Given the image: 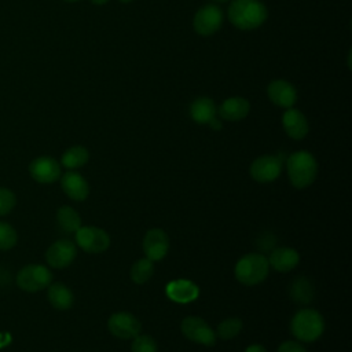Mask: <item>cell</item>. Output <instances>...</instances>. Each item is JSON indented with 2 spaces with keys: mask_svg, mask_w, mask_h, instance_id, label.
Masks as SVG:
<instances>
[{
  "mask_svg": "<svg viewBox=\"0 0 352 352\" xmlns=\"http://www.w3.org/2000/svg\"><path fill=\"white\" fill-rule=\"evenodd\" d=\"M267 7L260 0H232L228 7L231 23L241 30H252L267 19Z\"/></svg>",
  "mask_w": 352,
  "mask_h": 352,
  "instance_id": "obj_1",
  "label": "cell"
},
{
  "mask_svg": "<svg viewBox=\"0 0 352 352\" xmlns=\"http://www.w3.org/2000/svg\"><path fill=\"white\" fill-rule=\"evenodd\" d=\"M286 170L292 186L297 190L309 187L318 176V162L308 151H296L286 160Z\"/></svg>",
  "mask_w": 352,
  "mask_h": 352,
  "instance_id": "obj_2",
  "label": "cell"
},
{
  "mask_svg": "<svg viewBox=\"0 0 352 352\" xmlns=\"http://www.w3.org/2000/svg\"><path fill=\"white\" fill-rule=\"evenodd\" d=\"M323 331L324 319L322 314L314 308L297 311L290 320V333L297 341L314 342L322 337Z\"/></svg>",
  "mask_w": 352,
  "mask_h": 352,
  "instance_id": "obj_3",
  "label": "cell"
},
{
  "mask_svg": "<svg viewBox=\"0 0 352 352\" xmlns=\"http://www.w3.org/2000/svg\"><path fill=\"white\" fill-rule=\"evenodd\" d=\"M270 272L268 258L263 253H248L242 256L234 268L235 278L245 286H256L265 280Z\"/></svg>",
  "mask_w": 352,
  "mask_h": 352,
  "instance_id": "obj_4",
  "label": "cell"
},
{
  "mask_svg": "<svg viewBox=\"0 0 352 352\" xmlns=\"http://www.w3.org/2000/svg\"><path fill=\"white\" fill-rule=\"evenodd\" d=\"M52 282V272L41 264H28L22 267L16 275L18 286L29 293L40 292Z\"/></svg>",
  "mask_w": 352,
  "mask_h": 352,
  "instance_id": "obj_5",
  "label": "cell"
},
{
  "mask_svg": "<svg viewBox=\"0 0 352 352\" xmlns=\"http://www.w3.org/2000/svg\"><path fill=\"white\" fill-rule=\"evenodd\" d=\"M76 243L87 253H103L110 248V235L95 226H81L76 232Z\"/></svg>",
  "mask_w": 352,
  "mask_h": 352,
  "instance_id": "obj_6",
  "label": "cell"
},
{
  "mask_svg": "<svg viewBox=\"0 0 352 352\" xmlns=\"http://www.w3.org/2000/svg\"><path fill=\"white\" fill-rule=\"evenodd\" d=\"M180 330L187 340L204 346H213L217 341L214 330L199 316H186L180 323Z\"/></svg>",
  "mask_w": 352,
  "mask_h": 352,
  "instance_id": "obj_7",
  "label": "cell"
},
{
  "mask_svg": "<svg viewBox=\"0 0 352 352\" xmlns=\"http://www.w3.org/2000/svg\"><path fill=\"white\" fill-rule=\"evenodd\" d=\"M107 329L117 338L132 340L142 333V323L133 314L118 311L107 319Z\"/></svg>",
  "mask_w": 352,
  "mask_h": 352,
  "instance_id": "obj_8",
  "label": "cell"
},
{
  "mask_svg": "<svg viewBox=\"0 0 352 352\" xmlns=\"http://www.w3.org/2000/svg\"><path fill=\"white\" fill-rule=\"evenodd\" d=\"M282 160L278 155H260L249 168L250 177L257 183H271L282 173Z\"/></svg>",
  "mask_w": 352,
  "mask_h": 352,
  "instance_id": "obj_9",
  "label": "cell"
},
{
  "mask_svg": "<svg viewBox=\"0 0 352 352\" xmlns=\"http://www.w3.org/2000/svg\"><path fill=\"white\" fill-rule=\"evenodd\" d=\"M77 256V246L73 241L62 238L55 241L45 252V260L50 267L62 270L69 267Z\"/></svg>",
  "mask_w": 352,
  "mask_h": 352,
  "instance_id": "obj_10",
  "label": "cell"
},
{
  "mask_svg": "<svg viewBox=\"0 0 352 352\" xmlns=\"http://www.w3.org/2000/svg\"><path fill=\"white\" fill-rule=\"evenodd\" d=\"M223 23V12L214 4H206L201 7L192 21L194 30L201 36H212L216 33Z\"/></svg>",
  "mask_w": 352,
  "mask_h": 352,
  "instance_id": "obj_11",
  "label": "cell"
},
{
  "mask_svg": "<svg viewBox=\"0 0 352 352\" xmlns=\"http://www.w3.org/2000/svg\"><path fill=\"white\" fill-rule=\"evenodd\" d=\"M142 249L144 257L151 261L162 260L169 250V236L162 228H150L143 236Z\"/></svg>",
  "mask_w": 352,
  "mask_h": 352,
  "instance_id": "obj_12",
  "label": "cell"
},
{
  "mask_svg": "<svg viewBox=\"0 0 352 352\" xmlns=\"http://www.w3.org/2000/svg\"><path fill=\"white\" fill-rule=\"evenodd\" d=\"M29 172L30 176L41 184H51L62 175L60 164L55 158L47 155L34 158L29 165Z\"/></svg>",
  "mask_w": 352,
  "mask_h": 352,
  "instance_id": "obj_13",
  "label": "cell"
},
{
  "mask_svg": "<svg viewBox=\"0 0 352 352\" xmlns=\"http://www.w3.org/2000/svg\"><path fill=\"white\" fill-rule=\"evenodd\" d=\"M166 297L177 304H188L198 298L199 287L190 279H173L165 286Z\"/></svg>",
  "mask_w": 352,
  "mask_h": 352,
  "instance_id": "obj_14",
  "label": "cell"
},
{
  "mask_svg": "<svg viewBox=\"0 0 352 352\" xmlns=\"http://www.w3.org/2000/svg\"><path fill=\"white\" fill-rule=\"evenodd\" d=\"M60 187L63 192L73 201H84L89 195V184L87 179L74 170L60 175Z\"/></svg>",
  "mask_w": 352,
  "mask_h": 352,
  "instance_id": "obj_15",
  "label": "cell"
},
{
  "mask_svg": "<svg viewBox=\"0 0 352 352\" xmlns=\"http://www.w3.org/2000/svg\"><path fill=\"white\" fill-rule=\"evenodd\" d=\"M268 258L270 268L275 270L276 272H290L294 270L300 263V254L296 249L289 246H279L271 250Z\"/></svg>",
  "mask_w": 352,
  "mask_h": 352,
  "instance_id": "obj_16",
  "label": "cell"
},
{
  "mask_svg": "<svg viewBox=\"0 0 352 352\" xmlns=\"http://www.w3.org/2000/svg\"><path fill=\"white\" fill-rule=\"evenodd\" d=\"M267 95L270 100L283 109H290L297 100L296 88L285 80H274L267 87Z\"/></svg>",
  "mask_w": 352,
  "mask_h": 352,
  "instance_id": "obj_17",
  "label": "cell"
},
{
  "mask_svg": "<svg viewBox=\"0 0 352 352\" xmlns=\"http://www.w3.org/2000/svg\"><path fill=\"white\" fill-rule=\"evenodd\" d=\"M282 125L286 135L294 140H301L307 136L309 131L308 121L305 116L297 109H287L282 116Z\"/></svg>",
  "mask_w": 352,
  "mask_h": 352,
  "instance_id": "obj_18",
  "label": "cell"
},
{
  "mask_svg": "<svg viewBox=\"0 0 352 352\" xmlns=\"http://www.w3.org/2000/svg\"><path fill=\"white\" fill-rule=\"evenodd\" d=\"M249 111L250 103L242 96L228 98L217 109L220 118L224 121H241L249 114Z\"/></svg>",
  "mask_w": 352,
  "mask_h": 352,
  "instance_id": "obj_19",
  "label": "cell"
},
{
  "mask_svg": "<svg viewBox=\"0 0 352 352\" xmlns=\"http://www.w3.org/2000/svg\"><path fill=\"white\" fill-rule=\"evenodd\" d=\"M289 296L296 304L307 305L315 297V286L307 276H297L289 287Z\"/></svg>",
  "mask_w": 352,
  "mask_h": 352,
  "instance_id": "obj_20",
  "label": "cell"
},
{
  "mask_svg": "<svg viewBox=\"0 0 352 352\" xmlns=\"http://www.w3.org/2000/svg\"><path fill=\"white\" fill-rule=\"evenodd\" d=\"M47 297L50 304L60 311L69 309L73 302H74V294L73 292L63 283L60 282H51L48 286V292H47Z\"/></svg>",
  "mask_w": 352,
  "mask_h": 352,
  "instance_id": "obj_21",
  "label": "cell"
},
{
  "mask_svg": "<svg viewBox=\"0 0 352 352\" xmlns=\"http://www.w3.org/2000/svg\"><path fill=\"white\" fill-rule=\"evenodd\" d=\"M217 109L210 98H197L190 104V117L197 124H209L216 117Z\"/></svg>",
  "mask_w": 352,
  "mask_h": 352,
  "instance_id": "obj_22",
  "label": "cell"
},
{
  "mask_svg": "<svg viewBox=\"0 0 352 352\" xmlns=\"http://www.w3.org/2000/svg\"><path fill=\"white\" fill-rule=\"evenodd\" d=\"M56 221L60 230L66 234H74L82 226L78 212L67 205H63L58 209Z\"/></svg>",
  "mask_w": 352,
  "mask_h": 352,
  "instance_id": "obj_23",
  "label": "cell"
},
{
  "mask_svg": "<svg viewBox=\"0 0 352 352\" xmlns=\"http://www.w3.org/2000/svg\"><path fill=\"white\" fill-rule=\"evenodd\" d=\"M154 275V261L147 257H142L136 260L129 270V278L136 285L147 283Z\"/></svg>",
  "mask_w": 352,
  "mask_h": 352,
  "instance_id": "obj_24",
  "label": "cell"
},
{
  "mask_svg": "<svg viewBox=\"0 0 352 352\" xmlns=\"http://www.w3.org/2000/svg\"><path fill=\"white\" fill-rule=\"evenodd\" d=\"M89 160V151L84 146L69 147L60 158V164L67 169H77L84 166Z\"/></svg>",
  "mask_w": 352,
  "mask_h": 352,
  "instance_id": "obj_25",
  "label": "cell"
},
{
  "mask_svg": "<svg viewBox=\"0 0 352 352\" xmlns=\"http://www.w3.org/2000/svg\"><path fill=\"white\" fill-rule=\"evenodd\" d=\"M242 327H243V323L239 318H227L217 324L214 333L217 338L227 341V340L235 338L241 333Z\"/></svg>",
  "mask_w": 352,
  "mask_h": 352,
  "instance_id": "obj_26",
  "label": "cell"
},
{
  "mask_svg": "<svg viewBox=\"0 0 352 352\" xmlns=\"http://www.w3.org/2000/svg\"><path fill=\"white\" fill-rule=\"evenodd\" d=\"M158 346L155 340L148 334H138L132 338L131 352H157Z\"/></svg>",
  "mask_w": 352,
  "mask_h": 352,
  "instance_id": "obj_27",
  "label": "cell"
},
{
  "mask_svg": "<svg viewBox=\"0 0 352 352\" xmlns=\"http://www.w3.org/2000/svg\"><path fill=\"white\" fill-rule=\"evenodd\" d=\"M18 241V234L14 230L12 226L8 223L0 221V249L1 250H10L15 246Z\"/></svg>",
  "mask_w": 352,
  "mask_h": 352,
  "instance_id": "obj_28",
  "label": "cell"
},
{
  "mask_svg": "<svg viewBox=\"0 0 352 352\" xmlns=\"http://www.w3.org/2000/svg\"><path fill=\"white\" fill-rule=\"evenodd\" d=\"M16 204L15 194L8 188H0V216L8 214Z\"/></svg>",
  "mask_w": 352,
  "mask_h": 352,
  "instance_id": "obj_29",
  "label": "cell"
},
{
  "mask_svg": "<svg viewBox=\"0 0 352 352\" xmlns=\"http://www.w3.org/2000/svg\"><path fill=\"white\" fill-rule=\"evenodd\" d=\"M276 352H307V349L298 341L287 340L278 346Z\"/></svg>",
  "mask_w": 352,
  "mask_h": 352,
  "instance_id": "obj_30",
  "label": "cell"
},
{
  "mask_svg": "<svg viewBox=\"0 0 352 352\" xmlns=\"http://www.w3.org/2000/svg\"><path fill=\"white\" fill-rule=\"evenodd\" d=\"M243 352H267V349L261 344H250Z\"/></svg>",
  "mask_w": 352,
  "mask_h": 352,
  "instance_id": "obj_31",
  "label": "cell"
},
{
  "mask_svg": "<svg viewBox=\"0 0 352 352\" xmlns=\"http://www.w3.org/2000/svg\"><path fill=\"white\" fill-rule=\"evenodd\" d=\"M209 125H210L213 129H221V121L217 120L216 117L209 122Z\"/></svg>",
  "mask_w": 352,
  "mask_h": 352,
  "instance_id": "obj_32",
  "label": "cell"
},
{
  "mask_svg": "<svg viewBox=\"0 0 352 352\" xmlns=\"http://www.w3.org/2000/svg\"><path fill=\"white\" fill-rule=\"evenodd\" d=\"M94 4H96V6H102V4H106L109 0H91Z\"/></svg>",
  "mask_w": 352,
  "mask_h": 352,
  "instance_id": "obj_33",
  "label": "cell"
},
{
  "mask_svg": "<svg viewBox=\"0 0 352 352\" xmlns=\"http://www.w3.org/2000/svg\"><path fill=\"white\" fill-rule=\"evenodd\" d=\"M214 1H219V3H226V1H228V0H214Z\"/></svg>",
  "mask_w": 352,
  "mask_h": 352,
  "instance_id": "obj_34",
  "label": "cell"
},
{
  "mask_svg": "<svg viewBox=\"0 0 352 352\" xmlns=\"http://www.w3.org/2000/svg\"><path fill=\"white\" fill-rule=\"evenodd\" d=\"M121 3H129V1H132V0H120Z\"/></svg>",
  "mask_w": 352,
  "mask_h": 352,
  "instance_id": "obj_35",
  "label": "cell"
},
{
  "mask_svg": "<svg viewBox=\"0 0 352 352\" xmlns=\"http://www.w3.org/2000/svg\"><path fill=\"white\" fill-rule=\"evenodd\" d=\"M65 1H69V3H72V1H78V0H65Z\"/></svg>",
  "mask_w": 352,
  "mask_h": 352,
  "instance_id": "obj_36",
  "label": "cell"
}]
</instances>
